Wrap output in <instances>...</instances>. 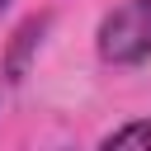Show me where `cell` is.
Returning <instances> with one entry per match:
<instances>
[{
	"mask_svg": "<svg viewBox=\"0 0 151 151\" xmlns=\"http://www.w3.org/2000/svg\"><path fill=\"white\" fill-rule=\"evenodd\" d=\"M99 57L109 66H137L151 57V0H123L99 24Z\"/></svg>",
	"mask_w": 151,
	"mask_h": 151,
	"instance_id": "obj_1",
	"label": "cell"
},
{
	"mask_svg": "<svg viewBox=\"0 0 151 151\" xmlns=\"http://www.w3.org/2000/svg\"><path fill=\"white\" fill-rule=\"evenodd\" d=\"M99 151H151V118L123 123L113 137H104V142H99Z\"/></svg>",
	"mask_w": 151,
	"mask_h": 151,
	"instance_id": "obj_2",
	"label": "cell"
},
{
	"mask_svg": "<svg viewBox=\"0 0 151 151\" xmlns=\"http://www.w3.org/2000/svg\"><path fill=\"white\" fill-rule=\"evenodd\" d=\"M42 28H47V19H28V24L19 28V47H14V57H9V80H24V57H28V47L42 38Z\"/></svg>",
	"mask_w": 151,
	"mask_h": 151,
	"instance_id": "obj_3",
	"label": "cell"
},
{
	"mask_svg": "<svg viewBox=\"0 0 151 151\" xmlns=\"http://www.w3.org/2000/svg\"><path fill=\"white\" fill-rule=\"evenodd\" d=\"M5 5H9V0H0V14H5Z\"/></svg>",
	"mask_w": 151,
	"mask_h": 151,
	"instance_id": "obj_4",
	"label": "cell"
}]
</instances>
